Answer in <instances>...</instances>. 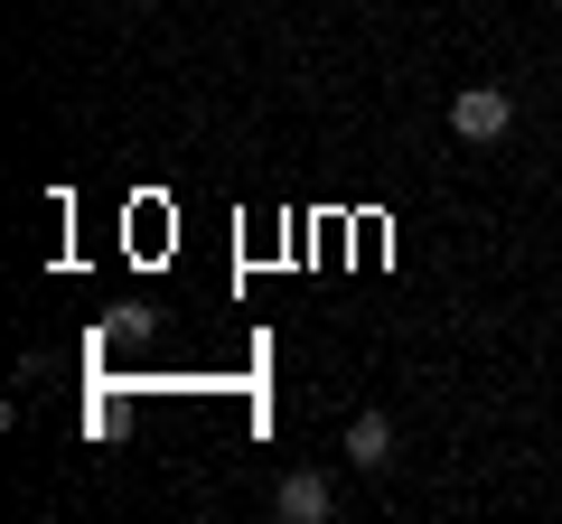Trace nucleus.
Here are the masks:
<instances>
[{
  "instance_id": "nucleus-1",
  "label": "nucleus",
  "mask_w": 562,
  "mask_h": 524,
  "mask_svg": "<svg viewBox=\"0 0 562 524\" xmlns=\"http://www.w3.org/2000/svg\"><path fill=\"white\" fill-rule=\"evenodd\" d=\"M450 132H460V141H506V132H516V94H506V84H460V103H450Z\"/></svg>"
},
{
  "instance_id": "nucleus-2",
  "label": "nucleus",
  "mask_w": 562,
  "mask_h": 524,
  "mask_svg": "<svg viewBox=\"0 0 562 524\" xmlns=\"http://www.w3.org/2000/svg\"><path fill=\"white\" fill-rule=\"evenodd\" d=\"M272 515L281 524H328V515H338V487H328L319 468H291V478L272 487Z\"/></svg>"
},
{
  "instance_id": "nucleus-3",
  "label": "nucleus",
  "mask_w": 562,
  "mask_h": 524,
  "mask_svg": "<svg viewBox=\"0 0 562 524\" xmlns=\"http://www.w3.org/2000/svg\"><path fill=\"white\" fill-rule=\"evenodd\" d=\"M347 459H357L366 478L394 468V422H384V412H357V422H347Z\"/></svg>"
}]
</instances>
